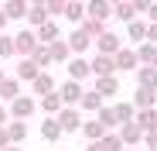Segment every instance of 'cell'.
Instances as JSON below:
<instances>
[{
  "label": "cell",
  "instance_id": "cell-1",
  "mask_svg": "<svg viewBox=\"0 0 157 151\" xmlns=\"http://www.w3.org/2000/svg\"><path fill=\"white\" fill-rule=\"evenodd\" d=\"M58 96H62V103H65V107H82V96H86V89H82V83H72V79H65V83L58 86Z\"/></svg>",
  "mask_w": 157,
  "mask_h": 151
},
{
  "label": "cell",
  "instance_id": "cell-2",
  "mask_svg": "<svg viewBox=\"0 0 157 151\" xmlns=\"http://www.w3.org/2000/svg\"><path fill=\"white\" fill-rule=\"evenodd\" d=\"M14 41H17V55L21 59H31L38 52V45H41L38 41V31H28V28H24L21 35H14Z\"/></svg>",
  "mask_w": 157,
  "mask_h": 151
},
{
  "label": "cell",
  "instance_id": "cell-3",
  "mask_svg": "<svg viewBox=\"0 0 157 151\" xmlns=\"http://www.w3.org/2000/svg\"><path fill=\"white\" fill-rule=\"evenodd\" d=\"M58 124H62V131L65 134H75V131H82V110H78V107H65L62 113H58Z\"/></svg>",
  "mask_w": 157,
  "mask_h": 151
},
{
  "label": "cell",
  "instance_id": "cell-4",
  "mask_svg": "<svg viewBox=\"0 0 157 151\" xmlns=\"http://www.w3.org/2000/svg\"><path fill=\"white\" fill-rule=\"evenodd\" d=\"M89 62H92V76H96V79H106V76H116L120 72L116 69V59H109V55H92Z\"/></svg>",
  "mask_w": 157,
  "mask_h": 151
},
{
  "label": "cell",
  "instance_id": "cell-5",
  "mask_svg": "<svg viewBox=\"0 0 157 151\" xmlns=\"http://www.w3.org/2000/svg\"><path fill=\"white\" fill-rule=\"evenodd\" d=\"M123 52V45H120V38L113 35V31H106L99 41H96V55H109V59H116Z\"/></svg>",
  "mask_w": 157,
  "mask_h": 151
},
{
  "label": "cell",
  "instance_id": "cell-6",
  "mask_svg": "<svg viewBox=\"0 0 157 151\" xmlns=\"http://www.w3.org/2000/svg\"><path fill=\"white\" fill-rule=\"evenodd\" d=\"M65 69H68V79H72V83H82L86 76H92V62H89V59H82V55H75Z\"/></svg>",
  "mask_w": 157,
  "mask_h": 151
},
{
  "label": "cell",
  "instance_id": "cell-7",
  "mask_svg": "<svg viewBox=\"0 0 157 151\" xmlns=\"http://www.w3.org/2000/svg\"><path fill=\"white\" fill-rule=\"evenodd\" d=\"M34 107H38V103H34L31 96H17L14 103H10V120H28V117L34 113Z\"/></svg>",
  "mask_w": 157,
  "mask_h": 151
},
{
  "label": "cell",
  "instance_id": "cell-8",
  "mask_svg": "<svg viewBox=\"0 0 157 151\" xmlns=\"http://www.w3.org/2000/svg\"><path fill=\"white\" fill-rule=\"evenodd\" d=\"M133 107H137V110H157V93L137 86V89H133Z\"/></svg>",
  "mask_w": 157,
  "mask_h": 151
},
{
  "label": "cell",
  "instance_id": "cell-9",
  "mask_svg": "<svg viewBox=\"0 0 157 151\" xmlns=\"http://www.w3.org/2000/svg\"><path fill=\"white\" fill-rule=\"evenodd\" d=\"M68 45H72V55H82V59H86V48H89V45H96V41H92L82 28H75V31L68 35Z\"/></svg>",
  "mask_w": 157,
  "mask_h": 151
},
{
  "label": "cell",
  "instance_id": "cell-10",
  "mask_svg": "<svg viewBox=\"0 0 157 151\" xmlns=\"http://www.w3.org/2000/svg\"><path fill=\"white\" fill-rule=\"evenodd\" d=\"M116 69H120V72H137V69H140L137 48H123V52L116 55Z\"/></svg>",
  "mask_w": 157,
  "mask_h": 151
},
{
  "label": "cell",
  "instance_id": "cell-11",
  "mask_svg": "<svg viewBox=\"0 0 157 151\" xmlns=\"http://www.w3.org/2000/svg\"><path fill=\"white\" fill-rule=\"evenodd\" d=\"M106 134H109V131L102 127V124H99L96 117L82 124V137H86V144H96V141H102V137H106Z\"/></svg>",
  "mask_w": 157,
  "mask_h": 151
},
{
  "label": "cell",
  "instance_id": "cell-12",
  "mask_svg": "<svg viewBox=\"0 0 157 151\" xmlns=\"http://www.w3.org/2000/svg\"><path fill=\"white\" fill-rule=\"evenodd\" d=\"M48 21H51L48 4H31V7H28V24H34V31H38V28H44Z\"/></svg>",
  "mask_w": 157,
  "mask_h": 151
},
{
  "label": "cell",
  "instance_id": "cell-13",
  "mask_svg": "<svg viewBox=\"0 0 157 151\" xmlns=\"http://www.w3.org/2000/svg\"><path fill=\"white\" fill-rule=\"evenodd\" d=\"M113 14L120 17V21H126V24H133L137 21V4H133V0H116V4H113Z\"/></svg>",
  "mask_w": 157,
  "mask_h": 151
},
{
  "label": "cell",
  "instance_id": "cell-14",
  "mask_svg": "<svg viewBox=\"0 0 157 151\" xmlns=\"http://www.w3.org/2000/svg\"><path fill=\"white\" fill-rule=\"evenodd\" d=\"M48 48H51V62H65V65H68V62L75 59V55H72V45H68V38H58L55 45H48Z\"/></svg>",
  "mask_w": 157,
  "mask_h": 151
},
{
  "label": "cell",
  "instance_id": "cell-15",
  "mask_svg": "<svg viewBox=\"0 0 157 151\" xmlns=\"http://www.w3.org/2000/svg\"><path fill=\"white\" fill-rule=\"evenodd\" d=\"M109 14H113V0H89V17H92V21H102V24H106Z\"/></svg>",
  "mask_w": 157,
  "mask_h": 151
},
{
  "label": "cell",
  "instance_id": "cell-16",
  "mask_svg": "<svg viewBox=\"0 0 157 151\" xmlns=\"http://www.w3.org/2000/svg\"><path fill=\"white\" fill-rule=\"evenodd\" d=\"M147 31H150V24L147 21H133V24H126V35H130V41H137V48L140 45H147Z\"/></svg>",
  "mask_w": 157,
  "mask_h": 151
},
{
  "label": "cell",
  "instance_id": "cell-17",
  "mask_svg": "<svg viewBox=\"0 0 157 151\" xmlns=\"http://www.w3.org/2000/svg\"><path fill=\"white\" fill-rule=\"evenodd\" d=\"M17 96H21V79H17V76H7V79L0 83V100H7V103H14Z\"/></svg>",
  "mask_w": 157,
  "mask_h": 151
},
{
  "label": "cell",
  "instance_id": "cell-18",
  "mask_svg": "<svg viewBox=\"0 0 157 151\" xmlns=\"http://www.w3.org/2000/svg\"><path fill=\"white\" fill-rule=\"evenodd\" d=\"M31 89H34V93H38L41 100H44V96H51V93H58V86H55V79H51L48 72H41V76H38V79L31 83Z\"/></svg>",
  "mask_w": 157,
  "mask_h": 151
},
{
  "label": "cell",
  "instance_id": "cell-19",
  "mask_svg": "<svg viewBox=\"0 0 157 151\" xmlns=\"http://www.w3.org/2000/svg\"><path fill=\"white\" fill-rule=\"evenodd\" d=\"M137 86L157 93V69H154V65H140V69H137Z\"/></svg>",
  "mask_w": 157,
  "mask_h": 151
},
{
  "label": "cell",
  "instance_id": "cell-20",
  "mask_svg": "<svg viewBox=\"0 0 157 151\" xmlns=\"http://www.w3.org/2000/svg\"><path fill=\"white\" fill-rule=\"evenodd\" d=\"M38 76H41V69H38L31 59H21V62H17V79H21V83H34Z\"/></svg>",
  "mask_w": 157,
  "mask_h": 151
},
{
  "label": "cell",
  "instance_id": "cell-21",
  "mask_svg": "<svg viewBox=\"0 0 157 151\" xmlns=\"http://www.w3.org/2000/svg\"><path fill=\"white\" fill-rule=\"evenodd\" d=\"M4 7V14H7V21H17V17H28V0H7V4H0Z\"/></svg>",
  "mask_w": 157,
  "mask_h": 151
},
{
  "label": "cell",
  "instance_id": "cell-22",
  "mask_svg": "<svg viewBox=\"0 0 157 151\" xmlns=\"http://www.w3.org/2000/svg\"><path fill=\"white\" fill-rule=\"evenodd\" d=\"M120 137H123L126 148H137V144L144 141V131L137 127V120H133V124H126V127H120Z\"/></svg>",
  "mask_w": 157,
  "mask_h": 151
},
{
  "label": "cell",
  "instance_id": "cell-23",
  "mask_svg": "<svg viewBox=\"0 0 157 151\" xmlns=\"http://www.w3.org/2000/svg\"><path fill=\"white\" fill-rule=\"evenodd\" d=\"M113 113H116V120H120V127H126V124L137 120V107H133V103H113Z\"/></svg>",
  "mask_w": 157,
  "mask_h": 151
},
{
  "label": "cell",
  "instance_id": "cell-24",
  "mask_svg": "<svg viewBox=\"0 0 157 151\" xmlns=\"http://www.w3.org/2000/svg\"><path fill=\"white\" fill-rule=\"evenodd\" d=\"M96 93L106 100V96H116L120 93V79L116 76H106V79H96Z\"/></svg>",
  "mask_w": 157,
  "mask_h": 151
},
{
  "label": "cell",
  "instance_id": "cell-25",
  "mask_svg": "<svg viewBox=\"0 0 157 151\" xmlns=\"http://www.w3.org/2000/svg\"><path fill=\"white\" fill-rule=\"evenodd\" d=\"M65 131H62V124H58V117H48L44 124H41V137L44 141H58Z\"/></svg>",
  "mask_w": 157,
  "mask_h": 151
},
{
  "label": "cell",
  "instance_id": "cell-26",
  "mask_svg": "<svg viewBox=\"0 0 157 151\" xmlns=\"http://www.w3.org/2000/svg\"><path fill=\"white\" fill-rule=\"evenodd\" d=\"M7 134H10V144L21 148V141L28 137V120H10L7 124Z\"/></svg>",
  "mask_w": 157,
  "mask_h": 151
},
{
  "label": "cell",
  "instance_id": "cell-27",
  "mask_svg": "<svg viewBox=\"0 0 157 151\" xmlns=\"http://www.w3.org/2000/svg\"><path fill=\"white\" fill-rule=\"evenodd\" d=\"M137 127L147 134V131H154L157 127V110H137Z\"/></svg>",
  "mask_w": 157,
  "mask_h": 151
},
{
  "label": "cell",
  "instance_id": "cell-28",
  "mask_svg": "<svg viewBox=\"0 0 157 151\" xmlns=\"http://www.w3.org/2000/svg\"><path fill=\"white\" fill-rule=\"evenodd\" d=\"M41 107H44V113H48V117H58V113L65 110V103H62V96H58V93L44 96V100H41Z\"/></svg>",
  "mask_w": 157,
  "mask_h": 151
},
{
  "label": "cell",
  "instance_id": "cell-29",
  "mask_svg": "<svg viewBox=\"0 0 157 151\" xmlns=\"http://www.w3.org/2000/svg\"><path fill=\"white\" fill-rule=\"evenodd\" d=\"M38 41H41V45H55V41H58V24L48 21L44 28H38Z\"/></svg>",
  "mask_w": 157,
  "mask_h": 151
},
{
  "label": "cell",
  "instance_id": "cell-30",
  "mask_svg": "<svg viewBox=\"0 0 157 151\" xmlns=\"http://www.w3.org/2000/svg\"><path fill=\"white\" fill-rule=\"evenodd\" d=\"M102 107H106V103H102V96H99V93H96V89H92V93H86V96H82V110H86V113H99V110H102Z\"/></svg>",
  "mask_w": 157,
  "mask_h": 151
},
{
  "label": "cell",
  "instance_id": "cell-31",
  "mask_svg": "<svg viewBox=\"0 0 157 151\" xmlns=\"http://www.w3.org/2000/svg\"><path fill=\"white\" fill-rule=\"evenodd\" d=\"M96 120L102 124V127H106L109 134H113V127H120V120H116V113H113V107H102L99 113H96Z\"/></svg>",
  "mask_w": 157,
  "mask_h": 151
},
{
  "label": "cell",
  "instance_id": "cell-32",
  "mask_svg": "<svg viewBox=\"0 0 157 151\" xmlns=\"http://www.w3.org/2000/svg\"><path fill=\"white\" fill-rule=\"evenodd\" d=\"M137 59H140V65H154V62H157V45H150V41L140 45V48H137Z\"/></svg>",
  "mask_w": 157,
  "mask_h": 151
},
{
  "label": "cell",
  "instance_id": "cell-33",
  "mask_svg": "<svg viewBox=\"0 0 157 151\" xmlns=\"http://www.w3.org/2000/svg\"><path fill=\"white\" fill-rule=\"evenodd\" d=\"M31 62H34V65H38L41 72H44V69L51 65V48H48V45H38V52L31 55Z\"/></svg>",
  "mask_w": 157,
  "mask_h": 151
},
{
  "label": "cell",
  "instance_id": "cell-34",
  "mask_svg": "<svg viewBox=\"0 0 157 151\" xmlns=\"http://www.w3.org/2000/svg\"><path fill=\"white\" fill-rule=\"evenodd\" d=\"M10 55H17V41H14V35H0V59H10Z\"/></svg>",
  "mask_w": 157,
  "mask_h": 151
},
{
  "label": "cell",
  "instance_id": "cell-35",
  "mask_svg": "<svg viewBox=\"0 0 157 151\" xmlns=\"http://www.w3.org/2000/svg\"><path fill=\"white\" fill-rule=\"evenodd\" d=\"M68 21H75V24H82L86 17H89V4H68V14H65Z\"/></svg>",
  "mask_w": 157,
  "mask_h": 151
},
{
  "label": "cell",
  "instance_id": "cell-36",
  "mask_svg": "<svg viewBox=\"0 0 157 151\" xmlns=\"http://www.w3.org/2000/svg\"><path fill=\"white\" fill-rule=\"evenodd\" d=\"M48 14H51V21H55L58 14H68V4L65 0H48Z\"/></svg>",
  "mask_w": 157,
  "mask_h": 151
},
{
  "label": "cell",
  "instance_id": "cell-37",
  "mask_svg": "<svg viewBox=\"0 0 157 151\" xmlns=\"http://www.w3.org/2000/svg\"><path fill=\"white\" fill-rule=\"evenodd\" d=\"M144 144H147V148H150V151H157V127H154V131H147V134H144Z\"/></svg>",
  "mask_w": 157,
  "mask_h": 151
},
{
  "label": "cell",
  "instance_id": "cell-38",
  "mask_svg": "<svg viewBox=\"0 0 157 151\" xmlns=\"http://www.w3.org/2000/svg\"><path fill=\"white\" fill-rule=\"evenodd\" d=\"M7 124H10V107L0 103V127H7Z\"/></svg>",
  "mask_w": 157,
  "mask_h": 151
},
{
  "label": "cell",
  "instance_id": "cell-39",
  "mask_svg": "<svg viewBox=\"0 0 157 151\" xmlns=\"http://www.w3.org/2000/svg\"><path fill=\"white\" fill-rule=\"evenodd\" d=\"M10 148V134H7V127H0V151H7Z\"/></svg>",
  "mask_w": 157,
  "mask_h": 151
},
{
  "label": "cell",
  "instance_id": "cell-40",
  "mask_svg": "<svg viewBox=\"0 0 157 151\" xmlns=\"http://www.w3.org/2000/svg\"><path fill=\"white\" fill-rule=\"evenodd\" d=\"M86 151H106V144H102V141H96V144H86Z\"/></svg>",
  "mask_w": 157,
  "mask_h": 151
},
{
  "label": "cell",
  "instance_id": "cell-41",
  "mask_svg": "<svg viewBox=\"0 0 157 151\" xmlns=\"http://www.w3.org/2000/svg\"><path fill=\"white\" fill-rule=\"evenodd\" d=\"M147 17H150V24H157V4H150V10H147Z\"/></svg>",
  "mask_w": 157,
  "mask_h": 151
},
{
  "label": "cell",
  "instance_id": "cell-42",
  "mask_svg": "<svg viewBox=\"0 0 157 151\" xmlns=\"http://www.w3.org/2000/svg\"><path fill=\"white\" fill-rule=\"evenodd\" d=\"M4 24H7V14H4V7H0V35H4Z\"/></svg>",
  "mask_w": 157,
  "mask_h": 151
},
{
  "label": "cell",
  "instance_id": "cell-43",
  "mask_svg": "<svg viewBox=\"0 0 157 151\" xmlns=\"http://www.w3.org/2000/svg\"><path fill=\"white\" fill-rule=\"evenodd\" d=\"M7 151H21V148H17V144H10V148H7Z\"/></svg>",
  "mask_w": 157,
  "mask_h": 151
},
{
  "label": "cell",
  "instance_id": "cell-44",
  "mask_svg": "<svg viewBox=\"0 0 157 151\" xmlns=\"http://www.w3.org/2000/svg\"><path fill=\"white\" fill-rule=\"evenodd\" d=\"M4 79H7V76H4V69H0V83H4Z\"/></svg>",
  "mask_w": 157,
  "mask_h": 151
},
{
  "label": "cell",
  "instance_id": "cell-45",
  "mask_svg": "<svg viewBox=\"0 0 157 151\" xmlns=\"http://www.w3.org/2000/svg\"><path fill=\"white\" fill-rule=\"evenodd\" d=\"M126 151H137V148H126Z\"/></svg>",
  "mask_w": 157,
  "mask_h": 151
},
{
  "label": "cell",
  "instance_id": "cell-46",
  "mask_svg": "<svg viewBox=\"0 0 157 151\" xmlns=\"http://www.w3.org/2000/svg\"><path fill=\"white\" fill-rule=\"evenodd\" d=\"M154 69H157V62H154Z\"/></svg>",
  "mask_w": 157,
  "mask_h": 151
}]
</instances>
